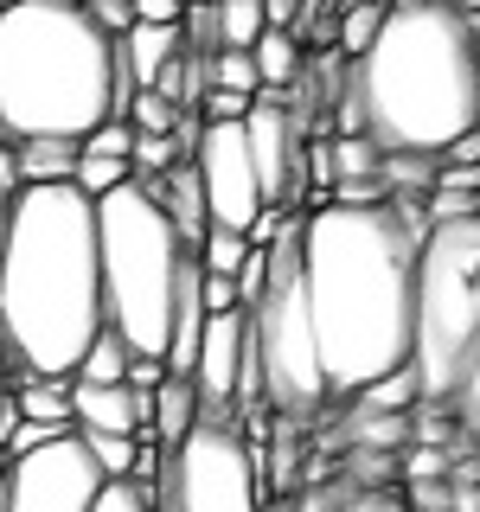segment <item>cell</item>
I'll use <instances>...</instances> for the list:
<instances>
[{"instance_id":"6da1fadb","label":"cell","mask_w":480,"mask_h":512,"mask_svg":"<svg viewBox=\"0 0 480 512\" xmlns=\"http://www.w3.org/2000/svg\"><path fill=\"white\" fill-rule=\"evenodd\" d=\"M416 218L397 199L327 205L301 218V295L327 391L359 397L365 384L410 365L416 340Z\"/></svg>"},{"instance_id":"7a4b0ae2","label":"cell","mask_w":480,"mask_h":512,"mask_svg":"<svg viewBox=\"0 0 480 512\" xmlns=\"http://www.w3.org/2000/svg\"><path fill=\"white\" fill-rule=\"evenodd\" d=\"M480 128V26L448 0L384 7L372 52L352 58V135L429 160Z\"/></svg>"},{"instance_id":"3957f363","label":"cell","mask_w":480,"mask_h":512,"mask_svg":"<svg viewBox=\"0 0 480 512\" xmlns=\"http://www.w3.org/2000/svg\"><path fill=\"white\" fill-rule=\"evenodd\" d=\"M0 333L26 378H77L103 333L96 205L77 186H20L0 256Z\"/></svg>"},{"instance_id":"277c9868","label":"cell","mask_w":480,"mask_h":512,"mask_svg":"<svg viewBox=\"0 0 480 512\" xmlns=\"http://www.w3.org/2000/svg\"><path fill=\"white\" fill-rule=\"evenodd\" d=\"M135 77L84 7L0 0V141L84 148L103 122H122Z\"/></svg>"},{"instance_id":"5b68a950","label":"cell","mask_w":480,"mask_h":512,"mask_svg":"<svg viewBox=\"0 0 480 512\" xmlns=\"http://www.w3.org/2000/svg\"><path fill=\"white\" fill-rule=\"evenodd\" d=\"M186 244L160 199L141 180L116 186L96 199V276H103V327L135 352V359H160L173 327V295H180Z\"/></svg>"},{"instance_id":"8992f818","label":"cell","mask_w":480,"mask_h":512,"mask_svg":"<svg viewBox=\"0 0 480 512\" xmlns=\"http://www.w3.org/2000/svg\"><path fill=\"white\" fill-rule=\"evenodd\" d=\"M480 352V218L429 224L416 244V397L455 410L461 378Z\"/></svg>"},{"instance_id":"52a82bcc","label":"cell","mask_w":480,"mask_h":512,"mask_svg":"<svg viewBox=\"0 0 480 512\" xmlns=\"http://www.w3.org/2000/svg\"><path fill=\"white\" fill-rule=\"evenodd\" d=\"M250 359L276 410H320L333 397L320 372L308 295H301V218H288V231L269 244V282L250 308Z\"/></svg>"},{"instance_id":"ba28073f","label":"cell","mask_w":480,"mask_h":512,"mask_svg":"<svg viewBox=\"0 0 480 512\" xmlns=\"http://www.w3.org/2000/svg\"><path fill=\"white\" fill-rule=\"evenodd\" d=\"M154 512H263L256 448L231 423H192V436L160 461Z\"/></svg>"},{"instance_id":"9c48e42d","label":"cell","mask_w":480,"mask_h":512,"mask_svg":"<svg viewBox=\"0 0 480 512\" xmlns=\"http://www.w3.org/2000/svg\"><path fill=\"white\" fill-rule=\"evenodd\" d=\"M103 487L109 480L84 455L77 429L20 461H0V512H90Z\"/></svg>"},{"instance_id":"30bf717a","label":"cell","mask_w":480,"mask_h":512,"mask_svg":"<svg viewBox=\"0 0 480 512\" xmlns=\"http://www.w3.org/2000/svg\"><path fill=\"white\" fill-rule=\"evenodd\" d=\"M192 173H199V192H205V218L218 231H237L244 237L256 212H263V186H256V167H250V141H244V122H224V128H205L199 148H192Z\"/></svg>"},{"instance_id":"8fae6325","label":"cell","mask_w":480,"mask_h":512,"mask_svg":"<svg viewBox=\"0 0 480 512\" xmlns=\"http://www.w3.org/2000/svg\"><path fill=\"white\" fill-rule=\"evenodd\" d=\"M244 141H250V167H256V186H263L269 205H288V192L301 186V122L295 109L282 103L276 90H263L256 103L244 109Z\"/></svg>"},{"instance_id":"7c38bea8","label":"cell","mask_w":480,"mask_h":512,"mask_svg":"<svg viewBox=\"0 0 480 512\" xmlns=\"http://www.w3.org/2000/svg\"><path fill=\"white\" fill-rule=\"evenodd\" d=\"M71 423L103 436H154V397L128 384H77L71 378Z\"/></svg>"},{"instance_id":"4fadbf2b","label":"cell","mask_w":480,"mask_h":512,"mask_svg":"<svg viewBox=\"0 0 480 512\" xmlns=\"http://www.w3.org/2000/svg\"><path fill=\"white\" fill-rule=\"evenodd\" d=\"M180 45H186L180 26H128L116 39V52H122V71L135 77V90H154L160 71L180 58Z\"/></svg>"},{"instance_id":"5bb4252c","label":"cell","mask_w":480,"mask_h":512,"mask_svg":"<svg viewBox=\"0 0 480 512\" xmlns=\"http://www.w3.org/2000/svg\"><path fill=\"white\" fill-rule=\"evenodd\" d=\"M13 404H20L26 423H45V429H71V384L64 378H26L20 365H13Z\"/></svg>"},{"instance_id":"9a60e30c","label":"cell","mask_w":480,"mask_h":512,"mask_svg":"<svg viewBox=\"0 0 480 512\" xmlns=\"http://www.w3.org/2000/svg\"><path fill=\"white\" fill-rule=\"evenodd\" d=\"M192 423H199V391H192L186 378H167L154 391V442L173 455V448L192 436Z\"/></svg>"},{"instance_id":"2e32d148","label":"cell","mask_w":480,"mask_h":512,"mask_svg":"<svg viewBox=\"0 0 480 512\" xmlns=\"http://www.w3.org/2000/svg\"><path fill=\"white\" fill-rule=\"evenodd\" d=\"M218 20V52H256V39L269 32V7L263 0H212Z\"/></svg>"},{"instance_id":"e0dca14e","label":"cell","mask_w":480,"mask_h":512,"mask_svg":"<svg viewBox=\"0 0 480 512\" xmlns=\"http://www.w3.org/2000/svg\"><path fill=\"white\" fill-rule=\"evenodd\" d=\"M13 154H20V186H71L77 148H64V141H26V148H13Z\"/></svg>"},{"instance_id":"ac0fdd59","label":"cell","mask_w":480,"mask_h":512,"mask_svg":"<svg viewBox=\"0 0 480 512\" xmlns=\"http://www.w3.org/2000/svg\"><path fill=\"white\" fill-rule=\"evenodd\" d=\"M250 64H256V77H263V90H282L288 77L301 71V45H295V32H288V26H269L263 39H256Z\"/></svg>"},{"instance_id":"d6986e66","label":"cell","mask_w":480,"mask_h":512,"mask_svg":"<svg viewBox=\"0 0 480 512\" xmlns=\"http://www.w3.org/2000/svg\"><path fill=\"white\" fill-rule=\"evenodd\" d=\"M192 256H199V269H205V276L237 282V276H244V263H250V244H244L237 231H218V224H212V231L199 237V250H192Z\"/></svg>"},{"instance_id":"ffe728a7","label":"cell","mask_w":480,"mask_h":512,"mask_svg":"<svg viewBox=\"0 0 480 512\" xmlns=\"http://www.w3.org/2000/svg\"><path fill=\"white\" fill-rule=\"evenodd\" d=\"M77 442H84V455L103 468V480H135V461L141 448L135 436H103V429H77Z\"/></svg>"},{"instance_id":"44dd1931","label":"cell","mask_w":480,"mask_h":512,"mask_svg":"<svg viewBox=\"0 0 480 512\" xmlns=\"http://www.w3.org/2000/svg\"><path fill=\"white\" fill-rule=\"evenodd\" d=\"M128 359H135V352L103 327V333H96V346L84 352V365H77V384H122L128 378Z\"/></svg>"},{"instance_id":"7402d4cb","label":"cell","mask_w":480,"mask_h":512,"mask_svg":"<svg viewBox=\"0 0 480 512\" xmlns=\"http://www.w3.org/2000/svg\"><path fill=\"white\" fill-rule=\"evenodd\" d=\"M384 7H391V0H346V20H340V52L346 58L372 52V39H378V26H384Z\"/></svg>"},{"instance_id":"603a6c76","label":"cell","mask_w":480,"mask_h":512,"mask_svg":"<svg viewBox=\"0 0 480 512\" xmlns=\"http://www.w3.org/2000/svg\"><path fill=\"white\" fill-rule=\"evenodd\" d=\"M122 122L135 128V135H173V128H180V109H173L160 90H135L128 109H122Z\"/></svg>"},{"instance_id":"cb8c5ba5","label":"cell","mask_w":480,"mask_h":512,"mask_svg":"<svg viewBox=\"0 0 480 512\" xmlns=\"http://www.w3.org/2000/svg\"><path fill=\"white\" fill-rule=\"evenodd\" d=\"M212 90H224V96H244V103H256V96H263V77H256L250 52H218V58H212Z\"/></svg>"},{"instance_id":"d4e9b609","label":"cell","mask_w":480,"mask_h":512,"mask_svg":"<svg viewBox=\"0 0 480 512\" xmlns=\"http://www.w3.org/2000/svg\"><path fill=\"white\" fill-rule=\"evenodd\" d=\"M410 442V416H359V455H397Z\"/></svg>"},{"instance_id":"484cf974","label":"cell","mask_w":480,"mask_h":512,"mask_svg":"<svg viewBox=\"0 0 480 512\" xmlns=\"http://www.w3.org/2000/svg\"><path fill=\"white\" fill-rule=\"evenodd\" d=\"M90 512H154V493L148 487H135V480H109L103 493H96V506Z\"/></svg>"},{"instance_id":"4316f807","label":"cell","mask_w":480,"mask_h":512,"mask_svg":"<svg viewBox=\"0 0 480 512\" xmlns=\"http://www.w3.org/2000/svg\"><path fill=\"white\" fill-rule=\"evenodd\" d=\"M84 13H90L96 32H109V39H122V32L135 26V0H84Z\"/></svg>"},{"instance_id":"83f0119b","label":"cell","mask_w":480,"mask_h":512,"mask_svg":"<svg viewBox=\"0 0 480 512\" xmlns=\"http://www.w3.org/2000/svg\"><path fill=\"white\" fill-rule=\"evenodd\" d=\"M455 423H461V429H468V436L480 442V352H474L468 378H461V397H455Z\"/></svg>"},{"instance_id":"f1b7e54d","label":"cell","mask_w":480,"mask_h":512,"mask_svg":"<svg viewBox=\"0 0 480 512\" xmlns=\"http://www.w3.org/2000/svg\"><path fill=\"white\" fill-rule=\"evenodd\" d=\"M84 154H109V160H128V154H135V128H128V122H103V128H96V135L84 141Z\"/></svg>"},{"instance_id":"f546056e","label":"cell","mask_w":480,"mask_h":512,"mask_svg":"<svg viewBox=\"0 0 480 512\" xmlns=\"http://www.w3.org/2000/svg\"><path fill=\"white\" fill-rule=\"evenodd\" d=\"M404 480L423 487V480H448V455L442 448H404Z\"/></svg>"},{"instance_id":"4dcf8cb0","label":"cell","mask_w":480,"mask_h":512,"mask_svg":"<svg viewBox=\"0 0 480 512\" xmlns=\"http://www.w3.org/2000/svg\"><path fill=\"white\" fill-rule=\"evenodd\" d=\"M340 512H404V493H391V487H352Z\"/></svg>"},{"instance_id":"1f68e13d","label":"cell","mask_w":480,"mask_h":512,"mask_svg":"<svg viewBox=\"0 0 480 512\" xmlns=\"http://www.w3.org/2000/svg\"><path fill=\"white\" fill-rule=\"evenodd\" d=\"M199 109H205V128H224V122H244L250 103H244V96H224V90H205Z\"/></svg>"},{"instance_id":"d6a6232c","label":"cell","mask_w":480,"mask_h":512,"mask_svg":"<svg viewBox=\"0 0 480 512\" xmlns=\"http://www.w3.org/2000/svg\"><path fill=\"white\" fill-rule=\"evenodd\" d=\"M186 0H135V26H180Z\"/></svg>"},{"instance_id":"836d02e7","label":"cell","mask_w":480,"mask_h":512,"mask_svg":"<svg viewBox=\"0 0 480 512\" xmlns=\"http://www.w3.org/2000/svg\"><path fill=\"white\" fill-rule=\"evenodd\" d=\"M122 384H128V391H148V397H154L160 384H167V365H160V359H128V378H122Z\"/></svg>"},{"instance_id":"e575fe53","label":"cell","mask_w":480,"mask_h":512,"mask_svg":"<svg viewBox=\"0 0 480 512\" xmlns=\"http://www.w3.org/2000/svg\"><path fill=\"white\" fill-rule=\"evenodd\" d=\"M340 500H346L340 487H314V493H301V500H295V512H340Z\"/></svg>"},{"instance_id":"d590c367","label":"cell","mask_w":480,"mask_h":512,"mask_svg":"<svg viewBox=\"0 0 480 512\" xmlns=\"http://www.w3.org/2000/svg\"><path fill=\"white\" fill-rule=\"evenodd\" d=\"M7 231H13V199L0 192V256H7Z\"/></svg>"},{"instance_id":"8d00e7d4","label":"cell","mask_w":480,"mask_h":512,"mask_svg":"<svg viewBox=\"0 0 480 512\" xmlns=\"http://www.w3.org/2000/svg\"><path fill=\"white\" fill-rule=\"evenodd\" d=\"M448 7H455V13H468V20H474V13H480V0H448Z\"/></svg>"},{"instance_id":"74e56055","label":"cell","mask_w":480,"mask_h":512,"mask_svg":"<svg viewBox=\"0 0 480 512\" xmlns=\"http://www.w3.org/2000/svg\"><path fill=\"white\" fill-rule=\"evenodd\" d=\"M7 359H13V352H7V333H0V365H7Z\"/></svg>"},{"instance_id":"f35d334b","label":"cell","mask_w":480,"mask_h":512,"mask_svg":"<svg viewBox=\"0 0 480 512\" xmlns=\"http://www.w3.org/2000/svg\"><path fill=\"white\" fill-rule=\"evenodd\" d=\"M0 404H7V384H0Z\"/></svg>"}]
</instances>
